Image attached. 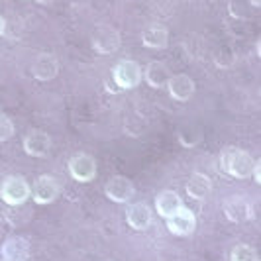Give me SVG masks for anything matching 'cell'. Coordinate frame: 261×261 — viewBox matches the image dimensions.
<instances>
[{
  "instance_id": "1",
  "label": "cell",
  "mask_w": 261,
  "mask_h": 261,
  "mask_svg": "<svg viewBox=\"0 0 261 261\" xmlns=\"http://www.w3.org/2000/svg\"><path fill=\"white\" fill-rule=\"evenodd\" d=\"M220 163H222L224 173L232 175L236 179L249 177L255 167V159L249 155L248 151H242L238 147H226L220 153Z\"/></svg>"
},
{
  "instance_id": "2",
  "label": "cell",
  "mask_w": 261,
  "mask_h": 261,
  "mask_svg": "<svg viewBox=\"0 0 261 261\" xmlns=\"http://www.w3.org/2000/svg\"><path fill=\"white\" fill-rule=\"evenodd\" d=\"M32 195V187L22 179V177H8L2 187H0V196L6 204L10 206H20L24 204Z\"/></svg>"
},
{
  "instance_id": "3",
  "label": "cell",
  "mask_w": 261,
  "mask_h": 261,
  "mask_svg": "<svg viewBox=\"0 0 261 261\" xmlns=\"http://www.w3.org/2000/svg\"><path fill=\"white\" fill-rule=\"evenodd\" d=\"M112 77L120 89H134L142 81V67L132 59H122L114 65Z\"/></svg>"
},
{
  "instance_id": "4",
  "label": "cell",
  "mask_w": 261,
  "mask_h": 261,
  "mask_svg": "<svg viewBox=\"0 0 261 261\" xmlns=\"http://www.w3.org/2000/svg\"><path fill=\"white\" fill-rule=\"evenodd\" d=\"M69 173L79 183H91L96 175V161L89 153H77L69 161Z\"/></svg>"
},
{
  "instance_id": "5",
  "label": "cell",
  "mask_w": 261,
  "mask_h": 261,
  "mask_svg": "<svg viewBox=\"0 0 261 261\" xmlns=\"http://www.w3.org/2000/svg\"><path fill=\"white\" fill-rule=\"evenodd\" d=\"M122 38L118 34V30L110 26H100L96 28V32L92 34V47L94 51L100 53V55H110L120 47Z\"/></svg>"
},
{
  "instance_id": "6",
  "label": "cell",
  "mask_w": 261,
  "mask_h": 261,
  "mask_svg": "<svg viewBox=\"0 0 261 261\" xmlns=\"http://www.w3.org/2000/svg\"><path fill=\"white\" fill-rule=\"evenodd\" d=\"M30 242L22 236H10L2 244V259L4 261H28L30 259Z\"/></svg>"
},
{
  "instance_id": "7",
  "label": "cell",
  "mask_w": 261,
  "mask_h": 261,
  "mask_svg": "<svg viewBox=\"0 0 261 261\" xmlns=\"http://www.w3.org/2000/svg\"><path fill=\"white\" fill-rule=\"evenodd\" d=\"M32 196L38 204H49L59 196V185L51 175H41L32 187Z\"/></svg>"
},
{
  "instance_id": "8",
  "label": "cell",
  "mask_w": 261,
  "mask_h": 261,
  "mask_svg": "<svg viewBox=\"0 0 261 261\" xmlns=\"http://www.w3.org/2000/svg\"><path fill=\"white\" fill-rule=\"evenodd\" d=\"M167 228L171 234L175 236H189L195 232L196 228V218L195 214L189 208H179L173 216L167 218Z\"/></svg>"
},
{
  "instance_id": "9",
  "label": "cell",
  "mask_w": 261,
  "mask_h": 261,
  "mask_svg": "<svg viewBox=\"0 0 261 261\" xmlns=\"http://www.w3.org/2000/svg\"><path fill=\"white\" fill-rule=\"evenodd\" d=\"M105 193L114 202H128L134 196V185L124 175H114L105 187Z\"/></svg>"
},
{
  "instance_id": "10",
  "label": "cell",
  "mask_w": 261,
  "mask_h": 261,
  "mask_svg": "<svg viewBox=\"0 0 261 261\" xmlns=\"http://www.w3.org/2000/svg\"><path fill=\"white\" fill-rule=\"evenodd\" d=\"M151 218H153L151 208L145 202H134L126 210V222H128L132 230H138V232L147 230L149 224H151Z\"/></svg>"
},
{
  "instance_id": "11",
  "label": "cell",
  "mask_w": 261,
  "mask_h": 261,
  "mask_svg": "<svg viewBox=\"0 0 261 261\" xmlns=\"http://www.w3.org/2000/svg\"><path fill=\"white\" fill-rule=\"evenodd\" d=\"M51 149V138L41 130H32L24 138V151L32 157H45Z\"/></svg>"
},
{
  "instance_id": "12",
  "label": "cell",
  "mask_w": 261,
  "mask_h": 261,
  "mask_svg": "<svg viewBox=\"0 0 261 261\" xmlns=\"http://www.w3.org/2000/svg\"><path fill=\"white\" fill-rule=\"evenodd\" d=\"M167 87H169L171 96H173L175 100H181V102L191 100L196 91L195 81L189 77V75H171Z\"/></svg>"
},
{
  "instance_id": "13",
  "label": "cell",
  "mask_w": 261,
  "mask_h": 261,
  "mask_svg": "<svg viewBox=\"0 0 261 261\" xmlns=\"http://www.w3.org/2000/svg\"><path fill=\"white\" fill-rule=\"evenodd\" d=\"M32 73L39 81H51V79H55L57 73H59V61H57V57L51 55V53H41V55H38V59L34 61V67H32Z\"/></svg>"
},
{
  "instance_id": "14",
  "label": "cell",
  "mask_w": 261,
  "mask_h": 261,
  "mask_svg": "<svg viewBox=\"0 0 261 261\" xmlns=\"http://www.w3.org/2000/svg\"><path fill=\"white\" fill-rule=\"evenodd\" d=\"M224 212H226V218L232 220L236 224L248 222L251 218V206L246 198L242 196H232L224 202Z\"/></svg>"
},
{
  "instance_id": "15",
  "label": "cell",
  "mask_w": 261,
  "mask_h": 261,
  "mask_svg": "<svg viewBox=\"0 0 261 261\" xmlns=\"http://www.w3.org/2000/svg\"><path fill=\"white\" fill-rule=\"evenodd\" d=\"M179 208H183V200L175 191H161L155 198V210L159 212V216L169 218L173 216Z\"/></svg>"
},
{
  "instance_id": "16",
  "label": "cell",
  "mask_w": 261,
  "mask_h": 261,
  "mask_svg": "<svg viewBox=\"0 0 261 261\" xmlns=\"http://www.w3.org/2000/svg\"><path fill=\"white\" fill-rule=\"evenodd\" d=\"M144 77L149 87L161 89V87H167V83H169L171 79V71L163 61H151V63H147Z\"/></svg>"
},
{
  "instance_id": "17",
  "label": "cell",
  "mask_w": 261,
  "mask_h": 261,
  "mask_svg": "<svg viewBox=\"0 0 261 261\" xmlns=\"http://www.w3.org/2000/svg\"><path fill=\"white\" fill-rule=\"evenodd\" d=\"M210 191H212V183H210V179L204 173H193L191 175V179L187 183V193H189L191 198L204 200L210 195Z\"/></svg>"
},
{
  "instance_id": "18",
  "label": "cell",
  "mask_w": 261,
  "mask_h": 261,
  "mask_svg": "<svg viewBox=\"0 0 261 261\" xmlns=\"http://www.w3.org/2000/svg\"><path fill=\"white\" fill-rule=\"evenodd\" d=\"M142 41H144V45H147V47L163 49V47H167V43H169V32L163 26H149L144 30Z\"/></svg>"
},
{
  "instance_id": "19",
  "label": "cell",
  "mask_w": 261,
  "mask_h": 261,
  "mask_svg": "<svg viewBox=\"0 0 261 261\" xmlns=\"http://www.w3.org/2000/svg\"><path fill=\"white\" fill-rule=\"evenodd\" d=\"M179 142L185 147H195L202 142V130L195 124H183L179 128Z\"/></svg>"
},
{
  "instance_id": "20",
  "label": "cell",
  "mask_w": 261,
  "mask_h": 261,
  "mask_svg": "<svg viewBox=\"0 0 261 261\" xmlns=\"http://www.w3.org/2000/svg\"><path fill=\"white\" fill-rule=\"evenodd\" d=\"M230 261H259V255H257V251L251 248V246L240 244V246H236L232 249Z\"/></svg>"
},
{
  "instance_id": "21",
  "label": "cell",
  "mask_w": 261,
  "mask_h": 261,
  "mask_svg": "<svg viewBox=\"0 0 261 261\" xmlns=\"http://www.w3.org/2000/svg\"><path fill=\"white\" fill-rule=\"evenodd\" d=\"M14 136V124L12 120L4 114H0V142H6Z\"/></svg>"
},
{
  "instance_id": "22",
  "label": "cell",
  "mask_w": 261,
  "mask_h": 261,
  "mask_svg": "<svg viewBox=\"0 0 261 261\" xmlns=\"http://www.w3.org/2000/svg\"><path fill=\"white\" fill-rule=\"evenodd\" d=\"M242 8H238V2H230L228 4V10H230V14H234L236 18H248L249 14H248V10L244 8V4H240Z\"/></svg>"
},
{
  "instance_id": "23",
  "label": "cell",
  "mask_w": 261,
  "mask_h": 261,
  "mask_svg": "<svg viewBox=\"0 0 261 261\" xmlns=\"http://www.w3.org/2000/svg\"><path fill=\"white\" fill-rule=\"evenodd\" d=\"M251 175H253V181L259 185L261 183V163L259 161L255 163V167H253V171H251Z\"/></svg>"
},
{
  "instance_id": "24",
  "label": "cell",
  "mask_w": 261,
  "mask_h": 261,
  "mask_svg": "<svg viewBox=\"0 0 261 261\" xmlns=\"http://www.w3.org/2000/svg\"><path fill=\"white\" fill-rule=\"evenodd\" d=\"M4 30H6V22H4V18L0 16V36L4 34Z\"/></svg>"
},
{
  "instance_id": "25",
  "label": "cell",
  "mask_w": 261,
  "mask_h": 261,
  "mask_svg": "<svg viewBox=\"0 0 261 261\" xmlns=\"http://www.w3.org/2000/svg\"><path fill=\"white\" fill-rule=\"evenodd\" d=\"M102 261H110V259H102Z\"/></svg>"
}]
</instances>
